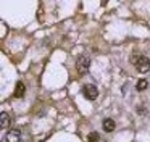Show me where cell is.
Here are the masks:
<instances>
[{"instance_id":"1","label":"cell","mask_w":150,"mask_h":142,"mask_svg":"<svg viewBox=\"0 0 150 142\" xmlns=\"http://www.w3.org/2000/svg\"><path fill=\"white\" fill-rule=\"evenodd\" d=\"M131 63L137 68V71L140 73H149L150 71V60L144 55H132L131 57Z\"/></svg>"},{"instance_id":"2","label":"cell","mask_w":150,"mask_h":142,"mask_svg":"<svg viewBox=\"0 0 150 142\" xmlns=\"http://www.w3.org/2000/svg\"><path fill=\"white\" fill-rule=\"evenodd\" d=\"M89 66H91V58H89L87 55H81V57H78V61H76V70H78L79 74L87 73Z\"/></svg>"},{"instance_id":"3","label":"cell","mask_w":150,"mask_h":142,"mask_svg":"<svg viewBox=\"0 0 150 142\" xmlns=\"http://www.w3.org/2000/svg\"><path fill=\"white\" fill-rule=\"evenodd\" d=\"M82 94H84V97L87 100H95L98 95V90L94 84H86V86L82 87Z\"/></svg>"},{"instance_id":"4","label":"cell","mask_w":150,"mask_h":142,"mask_svg":"<svg viewBox=\"0 0 150 142\" xmlns=\"http://www.w3.org/2000/svg\"><path fill=\"white\" fill-rule=\"evenodd\" d=\"M5 139H7V142H21V131L10 129L7 132V136H5Z\"/></svg>"},{"instance_id":"5","label":"cell","mask_w":150,"mask_h":142,"mask_svg":"<svg viewBox=\"0 0 150 142\" xmlns=\"http://www.w3.org/2000/svg\"><path fill=\"white\" fill-rule=\"evenodd\" d=\"M10 123H11L10 115H8L7 111H2V115H0V128H2V129H7L8 126H10Z\"/></svg>"},{"instance_id":"6","label":"cell","mask_w":150,"mask_h":142,"mask_svg":"<svg viewBox=\"0 0 150 142\" xmlns=\"http://www.w3.org/2000/svg\"><path fill=\"white\" fill-rule=\"evenodd\" d=\"M24 92H26V86H24V82H16V87H15V92L13 95L16 97V99H21V97L24 95Z\"/></svg>"},{"instance_id":"7","label":"cell","mask_w":150,"mask_h":142,"mask_svg":"<svg viewBox=\"0 0 150 142\" xmlns=\"http://www.w3.org/2000/svg\"><path fill=\"white\" fill-rule=\"evenodd\" d=\"M102 126H103V131H107V132H111L115 129V121L111 118H107V119H103V123H102Z\"/></svg>"},{"instance_id":"8","label":"cell","mask_w":150,"mask_h":142,"mask_svg":"<svg viewBox=\"0 0 150 142\" xmlns=\"http://www.w3.org/2000/svg\"><path fill=\"white\" fill-rule=\"evenodd\" d=\"M147 86H149L147 79H139V81H137V84H136V89L137 90H144V89H147Z\"/></svg>"},{"instance_id":"9","label":"cell","mask_w":150,"mask_h":142,"mask_svg":"<svg viewBox=\"0 0 150 142\" xmlns=\"http://www.w3.org/2000/svg\"><path fill=\"white\" fill-rule=\"evenodd\" d=\"M87 142H98V132H91L87 137Z\"/></svg>"}]
</instances>
